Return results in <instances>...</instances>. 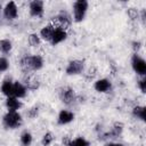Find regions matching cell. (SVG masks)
<instances>
[{"label":"cell","mask_w":146,"mask_h":146,"mask_svg":"<svg viewBox=\"0 0 146 146\" xmlns=\"http://www.w3.org/2000/svg\"><path fill=\"white\" fill-rule=\"evenodd\" d=\"M137 87L143 94L146 92V76H140V79L137 82Z\"/></svg>","instance_id":"26"},{"label":"cell","mask_w":146,"mask_h":146,"mask_svg":"<svg viewBox=\"0 0 146 146\" xmlns=\"http://www.w3.org/2000/svg\"><path fill=\"white\" fill-rule=\"evenodd\" d=\"M8 68H9V60H8V58L5 57V56H1L0 57V73L6 72Z\"/></svg>","instance_id":"25"},{"label":"cell","mask_w":146,"mask_h":146,"mask_svg":"<svg viewBox=\"0 0 146 146\" xmlns=\"http://www.w3.org/2000/svg\"><path fill=\"white\" fill-rule=\"evenodd\" d=\"M75 119V114L71 110H60L58 115H57V124L59 125H66L71 122H73Z\"/></svg>","instance_id":"11"},{"label":"cell","mask_w":146,"mask_h":146,"mask_svg":"<svg viewBox=\"0 0 146 146\" xmlns=\"http://www.w3.org/2000/svg\"><path fill=\"white\" fill-rule=\"evenodd\" d=\"M29 11L32 17H42L44 13V2L42 0H33L29 3Z\"/></svg>","instance_id":"8"},{"label":"cell","mask_w":146,"mask_h":146,"mask_svg":"<svg viewBox=\"0 0 146 146\" xmlns=\"http://www.w3.org/2000/svg\"><path fill=\"white\" fill-rule=\"evenodd\" d=\"M83 72H84V60L82 59L70 60L65 68L66 75H79L82 74Z\"/></svg>","instance_id":"6"},{"label":"cell","mask_w":146,"mask_h":146,"mask_svg":"<svg viewBox=\"0 0 146 146\" xmlns=\"http://www.w3.org/2000/svg\"><path fill=\"white\" fill-rule=\"evenodd\" d=\"M38 112H39V108H38L36 106H34V107H32V108H30V110L27 111V115H29L31 119H33V117H35V116L38 115Z\"/></svg>","instance_id":"27"},{"label":"cell","mask_w":146,"mask_h":146,"mask_svg":"<svg viewBox=\"0 0 146 146\" xmlns=\"http://www.w3.org/2000/svg\"><path fill=\"white\" fill-rule=\"evenodd\" d=\"M56 22H57V25L56 26H59L64 30H66L67 27L71 26L72 22H73V18L72 16L70 15L68 11L66 10H60L57 15H56Z\"/></svg>","instance_id":"9"},{"label":"cell","mask_w":146,"mask_h":146,"mask_svg":"<svg viewBox=\"0 0 146 146\" xmlns=\"http://www.w3.org/2000/svg\"><path fill=\"white\" fill-rule=\"evenodd\" d=\"M44 60L40 55H25L21 58V67L29 71H39L43 67Z\"/></svg>","instance_id":"1"},{"label":"cell","mask_w":146,"mask_h":146,"mask_svg":"<svg viewBox=\"0 0 146 146\" xmlns=\"http://www.w3.org/2000/svg\"><path fill=\"white\" fill-rule=\"evenodd\" d=\"M13 90H14V80L11 78H6L3 79V81L1 82V87H0V91L3 96L7 97H11L13 96Z\"/></svg>","instance_id":"13"},{"label":"cell","mask_w":146,"mask_h":146,"mask_svg":"<svg viewBox=\"0 0 146 146\" xmlns=\"http://www.w3.org/2000/svg\"><path fill=\"white\" fill-rule=\"evenodd\" d=\"M19 143L22 146H31L33 143V136L29 130H24L19 136Z\"/></svg>","instance_id":"19"},{"label":"cell","mask_w":146,"mask_h":146,"mask_svg":"<svg viewBox=\"0 0 146 146\" xmlns=\"http://www.w3.org/2000/svg\"><path fill=\"white\" fill-rule=\"evenodd\" d=\"M24 84L27 88V90H36L39 88L38 80H35L34 78H31V76H27V79H25Z\"/></svg>","instance_id":"23"},{"label":"cell","mask_w":146,"mask_h":146,"mask_svg":"<svg viewBox=\"0 0 146 146\" xmlns=\"http://www.w3.org/2000/svg\"><path fill=\"white\" fill-rule=\"evenodd\" d=\"M132 115L133 117L140 120V121H145L146 119V110H145V106H141V105H137L132 108Z\"/></svg>","instance_id":"20"},{"label":"cell","mask_w":146,"mask_h":146,"mask_svg":"<svg viewBox=\"0 0 146 146\" xmlns=\"http://www.w3.org/2000/svg\"><path fill=\"white\" fill-rule=\"evenodd\" d=\"M2 124L6 129H17L23 124L22 114L18 111H7L2 116Z\"/></svg>","instance_id":"2"},{"label":"cell","mask_w":146,"mask_h":146,"mask_svg":"<svg viewBox=\"0 0 146 146\" xmlns=\"http://www.w3.org/2000/svg\"><path fill=\"white\" fill-rule=\"evenodd\" d=\"M2 13H3V17L7 21H14L17 18L18 16V6L15 1H9L5 5V7L2 8Z\"/></svg>","instance_id":"7"},{"label":"cell","mask_w":146,"mask_h":146,"mask_svg":"<svg viewBox=\"0 0 146 146\" xmlns=\"http://www.w3.org/2000/svg\"><path fill=\"white\" fill-rule=\"evenodd\" d=\"M122 131H123V124L116 122V123H114V125L111 128V130L104 135V137H105L106 139H110V138H119V137L121 136Z\"/></svg>","instance_id":"17"},{"label":"cell","mask_w":146,"mask_h":146,"mask_svg":"<svg viewBox=\"0 0 146 146\" xmlns=\"http://www.w3.org/2000/svg\"><path fill=\"white\" fill-rule=\"evenodd\" d=\"M54 140H55L54 133L50 132V131H47V132L42 136V138H41V145H42V146H50V145L54 143Z\"/></svg>","instance_id":"22"},{"label":"cell","mask_w":146,"mask_h":146,"mask_svg":"<svg viewBox=\"0 0 146 146\" xmlns=\"http://www.w3.org/2000/svg\"><path fill=\"white\" fill-rule=\"evenodd\" d=\"M132 48H133V50H135V54H138V50L140 49V47H141V43L139 42V41H133L132 42Z\"/></svg>","instance_id":"28"},{"label":"cell","mask_w":146,"mask_h":146,"mask_svg":"<svg viewBox=\"0 0 146 146\" xmlns=\"http://www.w3.org/2000/svg\"><path fill=\"white\" fill-rule=\"evenodd\" d=\"M89 8V2L87 0H76L73 2L72 5V9H73V21L75 23H81L87 15Z\"/></svg>","instance_id":"3"},{"label":"cell","mask_w":146,"mask_h":146,"mask_svg":"<svg viewBox=\"0 0 146 146\" xmlns=\"http://www.w3.org/2000/svg\"><path fill=\"white\" fill-rule=\"evenodd\" d=\"M11 49H13V43L9 39H1L0 40V52L2 55L10 54Z\"/></svg>","instance_id":"21"},{"label":"cell","mask_w":146,"mask_h":146,"mask_svg":"<svg viewBox=\"0 0 146 146\" xmlns=\"http://www.w3.org/2000/svg\"><path fill=\"white\" fill-rule=\"evenodd\" d=\"M66 39H67V31L55 25V29H54V32H52V35H51V39L49 42L52 46H57V44L64 42Z\"/></svg>","instance_id":"10"},{"label":"cell","mask_w":146,"mask_h":146,"mask_svg":"<svg viewBox=\"0 0 146 146\" xmlns=\"http://www.w3.org/2000/svg\"><path fill=\"white\" fill-rule=\"evenodd\" d=\"M54 29H55V24L52 23H49L47 25H44L43 27H41L40 32H39V36L41 40L43 41H50L51 39V35H52V32H54Z\"/></svg>","instance_id":"15"},{"label":"cell","mask_w":146,"mask_h":146,"mask_svg":"<svg viewBox=\"0 0 146 146\" xmlns=\"http://www.w3.org/2000/svg\"><path fill=\"white\" fill-rule=\"evenodd\" d=\"M1 11H2V6H1V3H0V14H1Z\"/></svg>","instance_id":"30"},{"label":"cell","mask_w":146,"mask_h":146,"mask_svg":"<svg viewBox=\"0 0 146 146\" xmlns=\"http://www.w3.org/2000/svg\"><path fill=\"white\" fill-rule=\"evenodd\" d=\"M104 146H124V144L119 143V141H107Z\"/></svg>","instance_id":"29"},{"label":"cell","mask_w":146,"mask_h":146,"mask_svg":"<svg viewBox=\"0 0 146 146\" xmlns=\"http://www.w3.org/2000/svg\"><path fill=\"white\" fill-rule=\"evenodd\" d=\"M65 145L66 146H90V141L82 137V136H79L74 139H68L65 141Z\"/></svg>","instance_id":"18"},{"label":"cell","mask_w":146,"mask_h":146,"mask_svg":"<svg viewBox=\"0 0 146 146\" xmlns=\"http://www.w3.org/2000/svg\"><path fill=\"white\" fill-rule=\"evenodd\" d=\"M131 67L135 71V73L138 74L139 76H146V62L140 55H138V54L132 55Z\"/></svg>","instance_id":"5"},{"label":"cell","mask_w":146,"mask_h":146,"mask_svg":"<svg viewBox=\"0 0 146 146\" xmlns=\"http://www.w3.org/2000/svg\"><path fill=\"white\" fill-rule=\"evenodd\" d=\"M94 89L99 92V94H106V92H110L112 90V82L106 79V78H102V79H98L95 81L94 83Z\"/></svg>","instance_id":"12"},{"label":"cell","mask_w":146,"mask_h":146,"mask_svg":"<svg viewBox=\"0 0 146 146\" xmlns=\"http://www.w3.org/2000/svg\"><path fill=\"white\" fill-rule=\"evenodd\" d=\"M58 97L60 102L66 106H73L78 102V96L74 89H72L71 87H63L58 92Z\"/></svg>","instance_id":"4"},{"label":"cell","mask_w":146,"mask_h":146,"mask_svg":"<svg viewBox=\"0 0 146 146\" xmlns=\"http://www.w3.org/2000/svg\"><path fill=\"white\" fill-rule=\"evenodd\" d=\"M27 41H29L30 46H32V47H36V46H39L41 43V39H40V36H39L38 33H31V34H29Z\"/></svg>","instance_id":"24"},{"label":"cell","mask_w":146,"mask_h":146,"mask_svg":"<svg viewBox=\"0 0 146 146\" xmlns=\"http://www.w3.org/2000/svg\"><path fill=\"white\" fill-rule=\"evenodd\" d=\"M5 106H6L7 111H13V112H14V111L21 110V107L23 106V104H22V102H21L18 98L11 96V97H7V98H6Z\"/></svg>","instance_id":"16"},{"label":"cell","mask_w":146,"mask_h":146,"mask_svg":"<svg viewBox=\"0 0 146 146\" xmlns=\"http://www.w3.org/2000/svg\"><path fill=\"white\" fill-rule=\"evenodd\" d=\"M27 94V88L25 87V84L21 81H14V90H13V96L22 99L26 96Z\"/></svg>","instance_id":"14"}]
</instances>
